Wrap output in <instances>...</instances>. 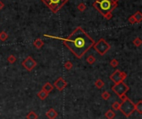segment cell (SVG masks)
<instances>
[{
	"mask_svg": "<svg viewBox=\"0 0 142 119\" xmlns=\"http://www.w3.org/2000/svg\"><path fill=\"white\" fill-rule=\"evenodd\" d=\"M44 37L54 38V39L62 40L63 44L75 55L77 58H81L93 47L95 43L92 38L81 27H77V29L67 38H60L51 36L48 34H44Z\"/></svg>",
	"mask_w": 142,
	"mask_h": 119,
	"instance_id": "6da1fadb",
	"label": "cell"
},
{
	"mask_svg": "<svg viewBox=\"0 0 142 119\" xmlns=\"http://www.w3.org/2000/svg\"><path fill=\"white\" fill-rule=\"evenodd\" d=\"M93 7L95 9L105 17L107 13H112L117 7V3H114L111 0H96L93 3Z\"/></svg>",
	"mask_w": 142,
	"mask_h": 119,
	"instance_id": "7a4b0ae2",
	"label": "cell"
},
{
	"mask_svg": "<svg viewBox=\"0 0 142 119\" xmlns=\"http://www.w3.org/2000/svg\"><path fill=\"white\" fill-rule=\"evenodd\" d=\"M53 13H56L62 8L69 0H41Z\"/></svg>",
	"mask_w": 142,
	"mask_h": 119,
	"instance_id": "3957f363",
	"label": "cell"
},
{
	"mask_svg": "<svg viewBox=\"0 0 142 119\" xmlns=\"http://www.w3.org/2000/svg\"><path fill=\"white\" fill-rule=\"evenodd\" d=\"M119 110L126 117H129L131 116V114L136 111L135 110V103L127 97L125 100H122V103H120V107Z\"/></svg>",
	"mask_w": 142,
	"mask_h": 119,
	"instance_id": "277c9868",
	"label": "cell"
},
{
	"mask_svg": "<svg viewBox=\"0 0 142 119\" xmlns=\"http://www.w3.org/2000/svg\"><path fill=\"white\" fill-rule=\"evenodd\" d=\"M94 50L99 53L101 56H104L106 52L111 49V45H110L107 42H106L104 38H101L99 39L97 43H95L93 47Z\"/></svg>",
	"mask_w": 142,
	"mask_h": 119,
	"instance_id": "5b68a950",
	"label": "cell"
},
{
	"mask_svg": "<svg viewBox=\"0 0 142 119\" xmlns=\"http://www.w3.org/2000/svg\"><path fill=\"white\" fill-rule=\"evenodd\" d=\"M111 90L114 92L119 97H121L122 96L126 95V93L130 90V87L127 86L126 83L123 82L116 83L114 86L111 87Z\"/></svg>",
	"mask_w": 142,
	"mask_h": 119,
	"instance_id": "8992f818",
	"label": "cell"
},
{
	"mask_svg": "<svg viewBox=\"0 0 142 119\" xmlns=\"http://www.w3.org/2000/svg\"><path fill=\"white\" fill-rule=\"evenodd\" d=\"M127 78V74L125 72H121L120 70H116L115 72H112V74L110 76V79L111 81L116 84V83H121L123 82L124 80Z\"/></svg>",
	"mask_w": 142,
	"mask_h": 119,
	"instance_id": "52a82bcc",
	"label": "cell"
},
{
	"mask_svg": "<svg viewBox=\"0 0 142 119\" xmlns=\"http://www.w3.org/2000/svg\"><path fill=\"white\" fill-rule=\"evenodd\" d=\"M37 64V62L35 61L31 56H27V57L22 62V66L26 70H27L28 72L33 71V70L36 68Z\"/></svg>",
	"mask_w": 142,
	"mask_h": 119,
	"instance_id": "ba28073f",
	"label": "cell"
},
{
	"mask_svg": "<svg viewBox=\"0 0 142 119\" xmlns=\"http://www.w3.org/2000/svg\"><path fill=\"white\" fill-rule=\"evenodd\" d=\"M67 86V82L63 78H59L53 83V87H56L58 91H62Z\"/></svg>",
	"mask_w": 142,
	"mask_h": 119,
	"instance_id": "9c48e42d",
	"label": "cell"
},
{
	"mask_svg": "<svg viewBox=\"0 0 142 119\" xmlns=\"http://www.w3.org/2000/svg\"><path fill=\"white\" fill-rule=\"evenodd\" d=\"M46 116L48 119H56V117H58V113L54 108H50L47 113H46Z\"/></svg>",
	"mask_w": 142,
	"mask_h": 119,
	"instance_id": "30bf717a",
	"label": "cell"
},
{
	"mask_svg": "<svg viewBox=\"0 0 142 119\" xmlns=\"http://www.w3.org/2000/svg\"><path fill=\"white\" fill-rule=\"evenodd\" d=\"M43 45H44V43L41 38H37V39L33 42V46L36 48H37V49L42 48V47H43Z\"/></svg>",
	"mask_w": 142,
	"mask_h": 119,
	"instance_id": "8fae6325",
	"label": "cell"
},
{
	"mask_svg": "<svg viewBox=\"0 0 142 119\" xmlns=\"http://www.w3.org/2000/svg\"><path fill=\"white\" fill-rule=\"evenodd\" d=\"M53 88H54V87H53V85L50 83H46L45 84L43 85V87H42V89H43L44 91H46L48 93H50L53 90Z\"/></svg>",
	"mask_w": 142,
	"mask_h": 119,
	"instance_id": "7c38bea8",
	"label": "cell"
},
{
	"mask_svg": "<svg viewBox=\"0 0 142 119\" xmlns=\"http://www.w3.org/2000/svg\"><path fill=\"white\" fill-rule=\"evenodd\" d=\"M48 93L46 92V91H44L43 89L40 90L39 92L37 93V97L40 98L41 100H45L46 98L48 97Z\"/></svg>",
	"mask_w": 142,
	"mask_h": 119,
	"instance_id": "4fadbf2b",
	"label": "cell"
},
{
	"mask_svg": "<svg viewBox=\"0 0 142 119\" xmlns=\"http://www.w3.org/2000/svg\"><path fill=\"white\" fill-rule=\"evenodd\" d=\"M133 17H134L135 20H136V23H141V21H142V13H141L140 11H136L133 14Z\"/></svg>",
	"mask_w": 142,
	"mask_h": 119,
	"instance_id": "5bb4252c",
	"label": "cell"
},
{
	"mask_svg": "<svg viewBox=\"0 0 142 119\" xmlns=\"http://www.w3.org/2000/svg\"><path fill=\"white\" fill-rule=\"evenodd\" d=\"M105 117L106 119H113L116 117V113L113 110H108L106 113H105Z\"/></svg>",
	"mask_w": 142,
	"mask_h": 119,
	"instance_id": "9a60e30c",
	"label": "cell"
},
{
	"mask_svg": "<svg viewBox=\"0 0 142 119\" xmlns=\"http://www.w3.org/2000/svg\"><path fill=\"white\" fill-rule=\"evenodd\" d=\"M27 119H38V115L33 111H30L26 116Z\"/></svg>",
	"mask_w": 142,
	"mask_h": 119,
	"instance_id": "2e32d148",
	"label": "cell"
},
{
	"mask_svg": "<svg viewBox=\"0 0 142 119\" xmlns=\"http://www.w3.org/2000/svg\"><path fill=\"white\" fill-rule=\"evenodd\" d=\"M135 110L140 114H142V101L140 100L137 103L135 104Z\"/></svg>",
	"mask_w": 142,
	"mask_h": 119,
	"instance_id": "e0dca14e",
	"label": "cell"
},
{
	"mask_svg": "<svg viewBox=\"0 0 142 119\" xmlns=\"http://www.w3.org/2000/svg\"><path fill=\"white\" fill-rule=\"evenodd\" d=\"M94 85L96 86V87H97V88L101 89V88H102V87L105 86V83L102 81L101 79H97V81L95 82Z\"/></svg>",
	"mask_w": 142,
	"mask_h": 119,
	"instance_id": "ac0fdd59",
	"label": "cell"
},
{
	"mask_svg": "<svg viewBox=\"0 0 142 119\" xmlns=\"http://www.w3.org/2000/svg\"><path fill=\"white\" fill-rule=\"evenodd\" d=\"M63 66H64V68L66 70H67V71H69V70H71L72 68H73V64L72 62L71 61H67L64 62V64H63Z\"/></svg>",
	"mask_w": 142,
	"mask_h": 119,
	"instance_id": "d6986e66",
	"label": "cell"
},
{
	"mask_svg": "<svg viewBox=\"0 0 142 119\" xmlns=\"http://www.w3.org/2000/svg\"><path fill=\"white\" fill-rule=\"evenodd\" d=\"M87 63H89L90 65H92L96 62V58L92 55H89L87 58Z\"/></svg>",
	"mask_w": 142,
	"mask_h": 119,
	"instance_id": "ffe728a7",
	"label": "cell"
},
{
	"mask_svg": "<svg viewBox=\"0 0 142 119\" xmlns=\"http://www.w3.org/2000/svg\"><path fill=\"white\" fill-rule=\"evenodd\" d=\"M120 103H118V102H115L113 103L112 105H111V110L113 111H118L120 109Z\"/></svg>",
	"mask_w": 142,
	"mask_h": 119,
	"instance_id": "44dd1931",
	"label": "cell"
},
{
	"mask_svg": "<svg viewBox=\"0 0 142 119\" xmlns=\"http://www.w3.org/2000/svg\"><path fill=\"white\" fill-rule=\"evenodd\" d=\"M133 44L136 47H140V45L142 44V40L140 39V38H136L133 40Z\"/></svg>",
	"mask_w": 142,
	"mask_h": 119,
	"instance_id": "7402d4cb",
	"label": "cell"
},
{
	"mask_svg": "<svg viewBox=\"0 0 142 119\" xmlns=\"http://www.w3.org/2000/svg\"><path fill=\"white\" fill-rule=\"evenodd\" d=\"M101 97H102V99H104V100H108L110 97H111V94H110L109 92H107V91H104L103 93H101Z\"/></svg>",
	"mask_w": 142,
	"mask_h": 119,
	"instance_id": "603a6c76",
	"label": "cell"
},
{
	"mask_svg": "<svg viewBox=\"0 0 142 119\" xmlns=\"http://www.w3.org/2000/svg\"><path fill=\"white\" fill-rule=\"evenodd\" d=\"M8 33H7L6 32L0 33V40H1V41L4 42V41H6L7 39H8Z\"/></svg>",
	"mask_w": 142,
	"mask_h": 119,
	"instance_id": "cb8c5ba5",
	"label": "cell"
},
{
	"mask_svg": "<svg viewBox=\"0 0 142 119\" xmlns=\"http://www.w3.org/2000/svg\"><path fill=\"white\" fill-rule=\"evenodd\" d=\"M7 60H8V62H9V63L13 64V63H14V62H16L17 58H16V57L14 55H9L8 57V58H7Z\"/></svg>",
	"mask_w": 142,
	"mask_h": 119,
	"instance_id": "d4e9b609",
	"label": "cell"
},
{
	"mask_svg": "<svg viewBox=\"0 0 142 119\" xmlns=\"http://www.w3.org/2000/svg\"><path fill=\"white\" fill-rule=\"evenodd\" d=\"M77 8H78V10H79V11H81V12H84L85 10L87 9V6H86V4H85V3H79V4H78Z\"/></svg>",
	"mask_w": 142,
	"mask_h": 119,
	"instance_id": "484cf974",
	"label": "cell"
},
{
	"mask_svg": "<svg viewBox=\"0 0 142 119\" xmlns=\"http://www.w3.org/2000/svg\"><path fill=\"white\" fill-rule=\"evenodd\" d=\"M110 65H111L112 68H116L119 65V62H118V60H116V58H114L110 62Z\"/></svg>",
	"mask_w": 142,
	"mask_h": 119,
	"instance_id": "4316f807",
	"label": "cell"
},
{
	"mask_svg": "<svg viewBox=\"0 0 142 119\" xmlns=\"http://www.w3.org/2000/svg\"><path fill=\"white\" fill-rule=\"evenodd\" d=\"M128 21H129V23H130V24H135V23H136V20H135L133 15H131V16L129 17Z\"/></svg>",
	"mask_w": 142,
	"mask_h": 119,
	"instance_id": "83f0119b",
	"label": "cell"
},
{
	"mask_svg": "<svg viewBox=\"0 0 142 119\" xmlns=\"http://www.w3.org/2000/svg\"><path fill=\"white\" fill-rule=\"evenodd\" d=\"M105 19H106V20H110V19H112V13H107L105 17Z\"/></svg>",
	"mask_w": 142,
	"mask_h": 119,
	"instance_id": "f1b7e54d",
	"label": "cell"
},
{
	"mask_svg": "<svg viewBox=\"0 0 142 119\" xmlns=\"http://www.w3.org/2000/svg\"><path fill=\"white\" fill-rule=\"evenodd\" d=\"M3 7H4V3H3L2 1H0V10H2L3 8Z\"/></svg>",
	"mask_w": 142,
	"mask_h": 119,
	"instance_id": "f546056e",
	"label": "cell"
},
{
	"mask_svg": "<svg viewBox=\"0 0 142 119\" xmlns=\"http://www.w3.org/2000/svg\"><path fill=\"white\" fill-rule=\"evenodd\" d=\"M111 1H113L114 3H118V2L120 1V0H111Z\"/></svg>",
	"mask_w": 142,
	"mask_h": 119,
	"instance_id": "4dcf8cb0",
	"label": "cell"
}]
</instances>
